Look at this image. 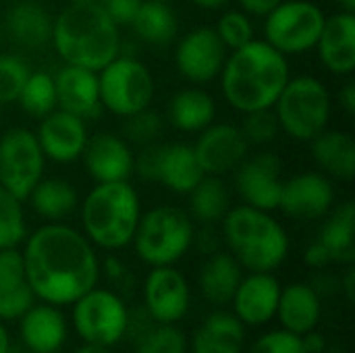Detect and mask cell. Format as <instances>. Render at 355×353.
Here are the masks:
<instances>
[{
  "mask_svg": "<svg viewBox=\"0 0 355 353\" xmlns=\"http://www.w3.org/2000/svg\"><path fill=\"white\" fill-rule=\"evenodd\" d=\"M196 6H200V8H206V10H216V8H223V6H227L231 0H191Z\"/></svg>",
  "mask_w": 355,
  "mask_h": 353,
  "instance_id": "db71d44e",
  "label": "cell"
},
{
  "mask_svg": "<svg viewBox=\"0 0 355 353\" xmlns=\"http://www.w3.org/2000/svg\"><path fill=\"white\" fill-rule=\"evenodd\" d=\"M335 204V187L324 173H300L283 181L279 210L295 221L324 218Z\"/></svg>",
  "mask_w": 355,
  "mask_h": 353,
  "instance_id": "e0dca14e",
  "label": "cell"
},
{
  "mask_svg": "<svg viewBox=\"0 0 355 353\" xmlns=\"http://www.w3.org/2000/svg\"><path fill=\"white\" fill-rule=\"evenodd\" d=\"M341 4V10L345 12H355V0H337Z\"/></svg>",
  "mask_w": 355,
  "mask_h": 353,
  "instance_id": "6f0895ef",
  "label": "cell"
},
{
  "mask_svg": "<svg viewBox=\"0 0 355 353\" xmlns=\"http://www.w3.org/2000/svg\"><path fill=\"white\" fill-rule=\"evenodd\" d=\"M64 64L102 71L121 52V27L98 2H69L52 25L50 40Z\"/></svg>",
  "mask_w": 355,
  "mask_h": 353,
  "instance_id": "3957f363",
  "label": "cell"
},
{
  "mask_svg": "<svg viewBox=\"0 0 355 353\" xmlns=\"http://www.w3.org/2000/svg\"><path fill=\"white\" fill-rule=\"evenodd\" d=\"M289 79L287 56L264 40L231 50L220 69L223 96L241 114L272 108Z\"/></svg>",
  "mask_w": 355,
  "mask_h": 353,
  "instance_id": "7a4b0ae2",
  "label": "cell"
},
{
  "mask_svg": "<svg viewBox=\"0 0 355 353\" xmlns=\"http://www.w3.org/2000/svg\"><path fill=\"white\" fill-rule=\"evenodd\" d=\"M69 2H98V0H69Z\"/></svg>",
  "mask_w": 355,
  "mask_h": 353,
  "instance_id": "91938a15",
  "label": "cell"
},
{
  "mask_svg": "<svg viewBox=\"0 0 355 353\" xmlns=\"http://www.w3.org/2000/svg\"><path fill=\"white\" fill-rule=\"evenodd\" d=\"M35 302L37 300H35V295H33V291H31V287L27 283L17 287V289L0 293V322L19 320Z\"/></svg>",
  "mask_w": 355,
  "mask_h": 353,
  "instance_id": "b9f144b4",
  "label": "cell"
},
{
  "mask_svg": "<svg viewBox=\"0 0 355 353\" xmlns=\"http://www.w3.org/2000/svg\"><path fill=\"white\" fill-rule=\"evenodd\" d=\"M322 316V300L310 287V283H291L281 287L277 320L281 329L293 335H306L308 331L318 329Z\"/></svg>",
  "mask_w": 355,
  "mask_h": 353,
  "instance_id": "cb8c5ba5",
  "label": "cell"
},
{
  "mask_svg": "<svg viewBox=\"0 0 355 353\" xmlns=\"http://www.w3.org/2000/svg\"><path fill=\"white\" fill-rule=\"evenodd\" d=\"M164 131V119L160 112H154L150 108H144L131 117L125 119L123 125V133L127 141L139 144V146H148L154 144L156 137Z\"/></svg>",
  "mask_w": 355,
  "mask_h": 353,
  "instance_id": "f35d334b",
  "label": "cell"
},
{
  "mask_svg": "<svg viewBox=\"0 0 355 353\" xmlns=\"http://www.w3.org/2000/svg\"><path fill=\"white\" fill-rule=\"evenodd\" d=\"M302 343H304L308 353H324V350H327V339L322 333H318V329L302 335Z\"/></svg>",
  "mask_w": 355,
  "mask_h": 353,
  "instance_id": "816d5d0a",
  "label": "cell"
},
{
  "mask_svg": "<svg viewBox=\"0 0 355 353\" xmlns=\"http://www.w3.org/2000/svg\"><path fill=\"white\" fill-rule=\"evenodd\" d=\"M27 202L31 210L42 216L46 223H62L79 206L75 187L60 177L40 179L37 185L29 191Z\"/></svg>",
  "mask_w": 355,
  "mask_h": 353,
  "instance_id": "f546056e",
  "label": "cell"
},
{
  "mask_svg": "<svg viewBox=\"0 0 355 353\" xmlns=\"http://www.w3.org/2000/svg\"><path fill=\"white\" fill-rule=\"evenodd\" d=\"M312 158L320 173L339 181L355 177V141L347 131H322L312 139Z\"/></svg>",
  "mask_w": 355,
  "mask_h": 353,
  "instance_id": "4316f807",
  "label": "cell"
},
{
  "mask_svg": "<svg viewBox=\"0 0 355 353\" xmlns=\"http://www.w3.org/2000/svg\"><path fill=\"white\" fill-rule=\"evenodd\" d=\"M27 237L23 202L0 185V250L19 248Z\"/></svg>",
  "mask_w": 355,
  "mask_h": 353,
  "instance_id": "e575fe53",
  "label": "cell"
},
{
  "mask_svg": "<svg viewBox=\"0 0 355 353\" xmlns=\"http://www.w3.org/2000/svg\"><path fill=\"white\" fill-rule=\"evenodd\" d=\"M0 37H2V23H0Z\"/></svg>",
  "mask_w": 355,
  "mask_h": 353,
  "instance_id": "6125c7cd",
  "label": "cell"
},
{
  "mask_svg": "<svg viewBox=\"0 0 355 353\" xmlns=\"http://www.w3.org/2000/svg\"><path fill=\"white\" fill-rule=\"evenodd\" d=\"M324 353H345L343 350H339V347H333V350H324Z\"/></svg>",
  "mask_w": 355,
  "mask_h": 353,
  "instance_id": "680465c9",
  "label": "cell"
},
{
  "mask_svg": "<svg viewBox=\"0 0 355 353\" xmlns=\"http://www.w3.org/2000/svg\"><path fill=\"white\" fill-rule=\"evenodd\" d=\"M46 156L33 131L12 127L0 135V185L25 202L44 177Z\"/></svg>",
  "mask_w": 355,
  "mask_h": 353,
  "instance_id": "8fae6325",
  "label": "cell"
},
{
  "mask_svg": "<svg viewBox=\"0 0 355 353\" xmlns=\"http://www.w3.org/2000/svg\"><path fill=\"white\" fill-rule=\"evenodd\" d=\"M304 262H306L310 268H314V270H324V268H329V266L333 264L331 254L327 252V248H324L318 239L312 241V243L306 248V252H304Z\"/></svg>",
  "mask_w": 355,
  "mask_h": 353,
  "instance_id": "bcb514c9",
  "label": "cell"
},
{
  "mask_svg": "<svg viewBox=\"0 0 355 353\" xmlns=\"http://www.w3.org/2000/svg\"><path fill=\"white\" fill-rule=\"evenodd\" d=\"M191 353H243L245 327L233 312H212L191 337Z\"/></svg>",
  "mask_w": 355,
  "mask_h": 353,
  "instance_id": "484cf974",
  "label": "cell"
},
{
  "mask_svg": "<svg viewBox=\"0 0 355 353\" xmlns=\"http://www.w3.org/2000/svg\"><path fill=\"white\" fill-rule=\"evenodd\" d=\"M19 106L33 119H44L52 110H56V87H54V75L46 71L29 73L21 94H19Z\"/></svg>",
  "mask_w": 355,
  "mask_h": 353,
  "instance_id": "836d02e7",
  "label": "cell"
},
{
  "mask_svg": "<svg viewBox=\"0 0 355 353\" xmlns=\"http://www.w3.org/2000/svg\"><path fill=\"white\" fill-rule=\"evenodd\" d=\"M218 243H220V237L216 235L214 227L212 225H204L200 231H193V243L202 254L210 256L214 252H218Z\"/></svg>",
  "mask_w": 355,
  "mask_h": 353,
  "instance_id": "7dc6e473",
  "label": "cell"
},
{
  "mask_svg": "<svg viewBox=\"0 0 355 353\" xmlns=\"http://www.w3.org/2000/svg\"><path fill=\"white\" fill-rule=\"evenodd\" d=\"M54 87H56V106L60 110H67L83 121H92L102 112L100 81L96 71L75 64H64L54 75Z\"/></svg>",
  "mask_w": 355,
  "mask_h": 353,
  "instance_id": "44dd1931",
  "label": "cell"
},
{
  "mask_svg": "<svg viewBox=\"0 0 355 353\" xmlns=\"http://www.w3.org/2000/svg\"><path fill=\"white\" fill-rule=\"evenodd\" d=\"M320 62L339 77H349L355 71V12L339 10L324 19L316 42Z\"/></svg>",
  "mask_w": 355,
  "mask_h": 353,
  "instance_id": "603a6c76",
  "label": "cell"
},
{
  "mask_svg": "<svg viewBox=\"0 0 355 353\" xmlns=\"http://www.w3.org/2000/svg\"><path fill=\"white\" fill-rule=\"evenodd\" d=\"M17 322L27 353H58L67 343L69 325L58 306L35 302Z\"/></svg>",
  "mask_w": 355,
  "mask_h": 353,
  "instance_id": "7402d4cb",
  "label": "cell"
},
{
  "mask_svg": "<svg viewBox=\"0 0 355 353\" xmlns=\"http://www.w3.org/2000/svg\"><path fill=\"white\" fill-rule=\"evenodd\" d=\"M355 206L354 202H343L337 208H331L327 221L318 233V241L331 254V260L343 266L355 262Z\"/></svg>",
  "mask_w": 355,
  "mask_h": 353,
  "instance_id": "4dcf8cb0",
  "label": "cell"
},
{
  "mask_svg": "<svg viewBox=\"0 0 355 353\" xmlns=\"http://www.w3.org/2000/svg\"><path fill=\"white\" fill-rule=\"evenodd\" d=\"M133 33L152 46H166L179 31V21L171 4L158 0H144L131 25Z\"/></svg>",
  "mask_w": 355,
  "mask_h": 353,
  "instance_id": "1f68e13d",
  "label": "cell"
},
{
  "mask_svg": "<svg viewBox=\"0 0 355 353\" xmlns=\"http://www.w3.org/2000/svg\"><path fill=\"white\" fill-rule=\"evenodd\" d=\"M100 268H104L106 279L114 287L112 291H116L123 298L125 295H131V291L135 287V279H133V273L129 270V266L123 260H119L116 256H108L104 260V266H100Z\"/></svg>",
  "mask_w": 355,
  "mask_h": 353,
  "instance_id": "ee69618b",
  "label": "cell"
},
{
  "mask_svg": "<svg viewBox=\"0 0 355 353\" xmlns=\"http://www.w3.org/2000/svg\"><path fill=\"white\" fill-rule=\"evenodd\" d=\"M272 110L281 131L297 141H312L329 129L331 94L320 79L300 75L287 81Z\"/></svg>",
  "mask_w": 355,
  "mask_h": 353,
  "instance_id": "52a82bcc",
  "label": "cell"
},
{
  "mask_svg": "<svg viewBox=\"0 0 355 353\" xmlns=\"http://www.w3.org/2000/svg\"><path fill=\"white\" fill-rule=\"evenodd\" d=\"M191 306V289L181 270L173 266H152L144 281V310L158 325L181 322Z\"/></svg>",
  "mask_w": 355,
  "mask_h": 353,
  "instance_id": "5bb4252c",
  "label": "cell"
},
{
  "mask_svg": "<svg viewBox=\"0 0 355 353\" xmlns=\"http://www.w3.org/2000/svg\"><path fill=\"white\" fill-rule=\"evenodd\" d=\"M144 0H98V4L104 8V12L119 25L129 27L133 17L137 15Z\"/></svg>",
  "mask_w": 355,
  "mask_h": 353,
  "instance_id": "f6af8a7d",
  "label": "cell"
},
{
  "mask_svg": "<svg viewBox=\"0 0 355 353\" xmlns=\"http://www.w3.org/2000/svg\"><path fill=\"white\" fill-rule=\"evenodd\" d=\"M243 277V268L229 252H214L206 258L198 275V287L204 300L214 306L231 304V298Z\"/></svg>",
  "mask_w": 355,
  "mask_h": 353,
  "instance_id": "83f0119b",
  "label": "cell"
},
{
  "mask_svg": "<svg viewBox=\"0 0 355 353\" xmlns=\"http://www.w3.org/2000/svg\"><path fill=\"white\" fill-rule=\"evenodd\" d=\"M223 223V241L229 254L250 273H275L289 254L285 227L266 210L239 204L229 208Z\"/></svg>",
  "mask_w": 355,
  "mask_h": 353,
  "instance_id": "277c9868",
  "label": "cell"
},
{
  "mask_svg": "<svg viewBox=\"0 0 355 353\" xmlns=\"http://www.w3.org/2000/svg\"><path fill=\"white\" fill-rule=\"evenodd\" d=\"M81 233L94 248L119 252L131 246L139 216L141 202L137 189L129 181L96 183L79 208Z\"/></svg>",
  "mask_w": 355,
  "mask_h": 353,
  "instance_id": "5b68a950",
  "label": "cell"
},
{
  "mask_svg": "<svg viewBox=\"0 0 355 353\" xmlns=\"http://www.w3.org/2000/svg\"><path fill=\"white\" fill-rule=\"evenodd\" d=\"M193 231L185 210L164 204L139 216L131 243L137 258L148 266H173L189 252Z\"/></svg>",
  "mask_w": 355,
  "mask_h": 353,
  "instance_id": "8992f818",
  "label": "cell"
},
{
  "mask_svg": "<svg viewBox=\"0 0 355 353\" xmlns=\"http://www.w3.org/2000/svg\"><path fill=\"white\" fill-rule=\"evenodd\" d=\"M310 287L318 293V298L322 300V298H329V295H333L335 291H339V281L333 277V275H329L327 273V268L324 270H318V275L314 277V281L310 283Z\"/></svg>",
  "mask_w": 355,
  "mask_h": 353,
  "instance_id": "c3c4849f",
  "label": "cell"
},
{
  "mask_svg": "<svg viewBox=\"0 0 355 353\" xmlns=\"http://www.w3.org/2000/svg\"><path fill=\"white\" fill-rule=\"evenodd\" d=\"M283 162L275 152L245 156L235 169V189L243 204L258 210H279L283 189Z\"/></svg>",
  "mask_w": 355,
  "mask_h": 353,
  "instance_id": "4fadbf2b",
  "label": "cell"
},
{
  "mask_svg": "<svg viewBox=\"0 0 355 353\" xmlns=\"http://www.w3.org/2000/svg\"><path fill=\"white\" fill-rule=\"evenodd\" d=\"M339 289L343 291L345 300L352 304V302L355 300V268H354V264H349V266H347V270H345V275L341 277V281H339Z\"/></svg>",
  "mask_w": 355,
  "mask_h": 353,
  "instance_id": "f5cc1de1",
  "label": "cell"
},
{
  "mask_svg": "<svg viewBox=\"0 0 355 353\" xmlns=\"http://www.w3.org/2000/svg\"><path fill=\"white\" fill-rule=\"evenodd\" d=\"M75 353H112L108 347H100V345H89V343H83L79 350H75Z\"/></svg>",
  "mask_w": 355,
  "mask_h": 353,
  "instance_id": "9f6ffc18",
  "label": "cell"
},
{
  "mask_svg": "<svg viewBox=\"0 0 355 353\" xmlns=\"http://www.w3.org/2000/svg\"><path fill=\"white\" fill-rule=\"evenodd\" d=\"M214 31L218 33V37L227 50H237V48L250 44L252 40H256L252 17L245 15L243 10H227L218 19Z\"/></svg>",
  "mask_w": 355,
  "mask_h": 353,
  "instance_id": "8d00e7d4",
  "label": "cell"
},
{
  "mask_svg": "<svg viewBox=\"0 0 355 353\" xmlns=\"http://www.w3.org/2000/svg\"><path fill=\"white\" fill-rule=\"evenodd\" d=\"M98 81L102 108L123 119L150 108L156 94L152 71L133 56L112 58L102 71H98Z\"/></svg>",
  "mask_w": 355,
  "mask_h": 353,
  "instance_id": "ba28073f",
  "label": "cell"
},
{
  "mask_svg": "<svg viewBox=\"0 0 355 353\" xmlns=\"http://www.w3.org/2000/svg\"><path fill=\"white\" fill-rule=\"evenodd\" d=\"M29 67L15 54H0V104H12L29 77Z\"/></svg>",
  "mask_w": 355,
  "mask_h": 353,
  "instance_id": "74e56055",
  "label": "cell"
},
{
  "mask_svg": "<svg viewBox=\"0 0 355 353\" xmlns=\"http://www.w3.org/2000/svg\"><path fill=\"white\" fill-rule=\"evenodd\" d=\"M250 353H308L304 343H302V337L300 335H293L285 329H275V331H268L264 335H260L252 347Z\"/></svg>",
  "mask_w": 355,
  "mask_h": 353,
  "instance_id": "60d3db41",
  "label": "cell"
},
{
  "mask_svg": "<svg viewBox=\"0 0 355 353\" xmlns=\"http://www.w3.org/2000/svg\"><path fill=\"white\" fill-rule=\"evenodd\" d=\"M133 171L144 181L160 183L175 193H189L204 177L187 144H148L135 158Z\"/></svg>",
  "mask_w": 355,
  "mask_h": 353,
  "instance_id": "7c38bea8",
  "label": "cell"
},
{
  "mask_svg": "<svg viewBox=\"0 0 355 353\" xmlns=\"http://www.w3.org/2000/svg\"><path fill=\"white\" fill-rule=\"evenodd\" d=\"M239 129H241V133H243V137L248 139L250 146H266V144L275 141V137L281 131L277 114H275L272 108L245 112L243 123H241Z\"/></svg>",
  "mask_w": 355,
  "mask_h": 353,
  "instance_id": "ab89813d",
  "label": "cell"
},
{
  "mask_svg": "<svg viewBox=\"0 0 355 353\" xmlns=\"http://www.w3.org/2000/svg\"><path fill=\"white\" fill-rule=\"evenodd\" d=\"M339 106L343 108V112L347 117H354L355 114V81L354 79H347L343 83V87L339 89Z\"/></svg>",
  "mask_w": 355,
  "mask_h": 353,
  "instance_id": "f907efd6",
  "label": "cell"
},
{
  "mask_svg": "<svg viewBox=\"0 0 355 353\" xmlns=\"http://www.w3.org/2000/svg\"><path fill=\"white\" fill-rule=\"evenodd\" d=\"M204 175L223 177L233 173L248 156L250 144L241 129L231 123L208 125L191 146Z\"/></svg>",
  "mask_w": 355,
  "mask_h": 353,
  "instance_id": "2e32d148",
  "label": "cell"
},
{
  "mask_svg": "<svg viewBox=\"0 0 355 353\" xmlns=\"http://www.w3.org/2000/svg\"><path fill=\"white\" fill-rule=\"evenodd\" d=\"M327 15L308 0H283L264 17V42L285 56L316 48Z\"/></svg>",
  "mask_w": 355,
  "mask_h": 353,
  "instance_id": "30bf717a",
  "label": "cell"
},
{
  "mask_svg": "<svg viewBox=\"0 0 355 353\" xmlns=\"http://www.w3.org/2000/svg\"><path fill=\"white\" fill-rule=\"evenodd\" d=\"M10 343H12V341H10V335H8V331H6L4 322H0V353L8 352Z\"/></svg>",
  "mask_w": 355,
  "mask_h": 353,
  "instance_id": "11a10c76",
  "label": "cell"
},
{
  "mask_svg": "<svg viewBox=\"0 0 355 353\" xmlns=\"http://www.w3.org/2000/svg\"><path fill=\"white\" fill-rule=\"evenodd\" d=\"M81 158L85 173L96 183L129 181L135 164L129 141L110 131H98L89 135Z\"/></svg>",
  "mask_w": 355,
  "mask_h": 353,
  "instance_id": "d6986e66",
  "label": "cell"
},
{
  "mask_svg": "<svg viewBox=\"0 0 355 353\" xmlns=\"http://www.w3.org/2000/svg\"><path fill=\"white\" fill-rule=\"evenodd\" d=\"M166 117L173 123V127H177L179 131L200 133L202 129L214 123L216 104H214V98L206 89L185 87V89H179L168 100Z\"/></svg>",
  "mask_w": 355,
  "mask_h": 353,
  "instance_id": "f1b7e54d",
  "label": "cell"
},
{
  "mask_svg": "<svg viewBox=\"0 0 355 353\" xmlns=\"http://www.w3.org/2000/svg\"><path fill=\"white\" fill-rule=\"evenodd\" d=\"M283 0H239L241 10L250 17H266L268 12H272Z\"/></svg>",
  "mask_w": 355,
  "mask_h": 353,
  "instance_id": "681fc988",
  "label": "cell"
},
{
  "mask_svg": "<svg viewBox=\"0 0 355 353\" xmlns=\"http://www.w3.org/2000/svg\"><path fill=\"white\" fill-rule=\"evenodd\" d=\"M40 148L46 160L67 164L81 158L83 148L87 144V121L67 112V110H52L44 119H40V127L35 131Z\"/></svg>",
  "mask_w": 355,
  "mask_h": 353,
  "instance_id": "ac0fdd59",
  "label": "cell"
},
{
  "mask_svg": "<svg viewBox=\"0 0 355 353\" xmlns=\"http://www.w3.org/2000/svg\"><path fill=\"white\" fill-rule=\"evenodd\" d=\"M25 266H23V254L19 248H6L0 250V293L17 289L25 285Z\"/></svg>",
  "mask_w": 355,
  "mask_h": 353,
  "instance_id": "7bdbcfd3",
  "label": "cell"
},
{
  "mask_svg": "<svg viewBox=\"0 0 355 353\" xmlns=\"http://www.w3.org/2000/svg\"><path fill=\"white\" fill-rule=\"evenodd\" d=\"M25 281L37 302L75 304L100 279V260L89 239L62 223H46L25 237Z\"/></svg>",
  "mask_w": 355,
  "mask_h": 353,
  "instance_id": "6da1fadb",
  "label": "cell"
},
{
  "mask_svg": "<svg viewBox=\"0 0 355 353\" xmlns=\"http://www.w3.org/2000/svg\"><path fill=\"white\" fill-rule=\"evenodd\" d=\"M191 216L202 225H216L231 208V193L220 177L204 175L189 191Z\"/></svg>",
  "mask_w": 355,
  "mask_h": 353,
  "instance_id": "d6a6232c",
  "label": "cell"
},
{
  "mask_svg": "<svg viewBox=\"0 0 355 353\" xmlns=\"http://www.w3.org/2000/svg\"><path fill=\"white\" fill-rule=\"evenodd\" d=\"M71 306L73 327L83 343L112 350L125 339L129 308L116 291L96 285Z\"/></svg>",
  "mask_w": 355,
  "mask_h": 353,
  "instance_id": "9c48e42d",
  "label": "cell"
},
{
  "mask_svg": "<svg viewBox=\"0 0 355 353\" xmlns=\"http://www.w3.org/2000/svg\"><path fill=\"white\" fill-rule=\"evenodd\" d=\"M54 17L46 6L33 0H19L6 12V31L10 40L27 50H37L52 40Z\"/></svg>",
  "mask_w": 355,
  "mask_h": 353,
  "instance_id": "d4e9b609",
  "label": "cell"
},
{
  "mask_svg": "<svg viewBox=\"0 0 355 353\" xmlns=\"http://www.w3.org/2000/svg\"><path fill=\"white\" fill-rule=\"evenodd\" d=\"M158 2H166V4H171L173 0H158Z\"/></svg>",
  "mask_w": 355,
  "mask_h": 353,
  "instance_id": "94428289",
  "label": "cell"
},
{
  "mask_svg": "<svg viewBox=\"0 0 355 353\" xmlns=\"http://www.w3.org/2000/svg\"><path fill=\"white\" fill-rule=\"evenodd\" d=\"M281 283L272 273H250L241 277L233 298V314L243 327H264L275 320Z\"/></svg>",
  "mask_w": 355,
  "mask_h": 353,
  "instance_id": "ffe728a7",
  "label": "cell"
},
{
  "mask_svg": "<svg viewBox=\"0 0 355 353\" xmlns=\"http://www.w3.org/2000/svg\"><path fill=\"white\" fill-rule=\"evenodd\" d=\"M135 353H187L189 343L175 325L154 322L135 343Z\"/></svg>",
  "mask_w": 355,
  "mask_h": 353,
  "instance_id": "d590c367",
  "label": "cell"
},
{
  "mask_svg": "<svg viewBox=\"0 0 355 353\" xmlns=\"http://www.w3.org/2000/svg\"><path fill=\"white\" fill-rule=\"evenodd\" d=\"M227 48L212 27H198L185 33L175 48V64L191 83H208L220 75Z\"/></svg>",
  "mask_w": 355,
  "mask_h": 353,
  "instance_id": "9a60e30c",
  "label": "cell"
}]
</instances>
